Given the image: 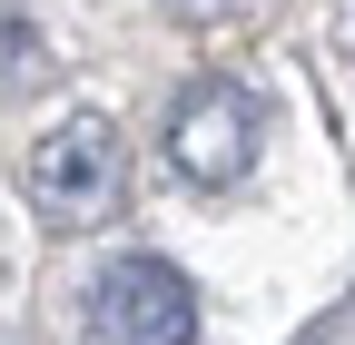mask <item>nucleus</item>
Instances as JSON below:
<instances>
[{
    "label": "nucleus",
    "instance_id": "nucleus-1",
    "mask_svg": "<svg viewBox=\"0 0 355 345\" xmlns=\"http://www.w3.org/2000/svg\"><path fill=\"white\" fill-rule=\"evenodd\" d=\"M20 197L40 207L50 227H99L128 207V139L109 109H69L50 139H30L20 158Z\"/></svg>",
    "mask_w": 355,
    "mask_h": 345
},
{
    "label": "nucleus",
    "instance_id": "nucleus-2",
    "mask_svg": "<svg viewBox=\"0 0 355 345\" xmlns=\"http://www.w3.org/2000/svg\"><path fill=\"white\" fill-rule=\"evenodd\" d=\"M257 139H266V109L247 79H188L168 99V168L188 188H237L257 168Z\"/></svg>",
    "mask_w": 355,
    "mask_h": 345
},
{
    "label": "nucleus",
    "instance_id": "nucleus-3",
    "mask_svg": "<svg viewBox=\"0 0 355 345\" xmlns=\"http://www.w3.org/2000/svg\"><path fill=\"white\" fill-rule=\"evenodd\" d=\"M89 345H198V286L168 256H109L89 286Z\"/></svg>",
    "mask_w": 355,
    "mask_h": 345
},
{
    "label": "nucleus",
    "instance_id": "nucleus-4",
    "mask_svg": "<svg viewBox=\"0 0 355 345\" xmlns=\"http://www.w3.org/2000/svg\"><path fill=\"white\" fill-rule=\"evenodd\" d=\"M158 10H178L188 30H207V20H227V0H158Z\"/></svg>",
    "mask_w": 355,
    "mask_h": 345
}]
</instances>
